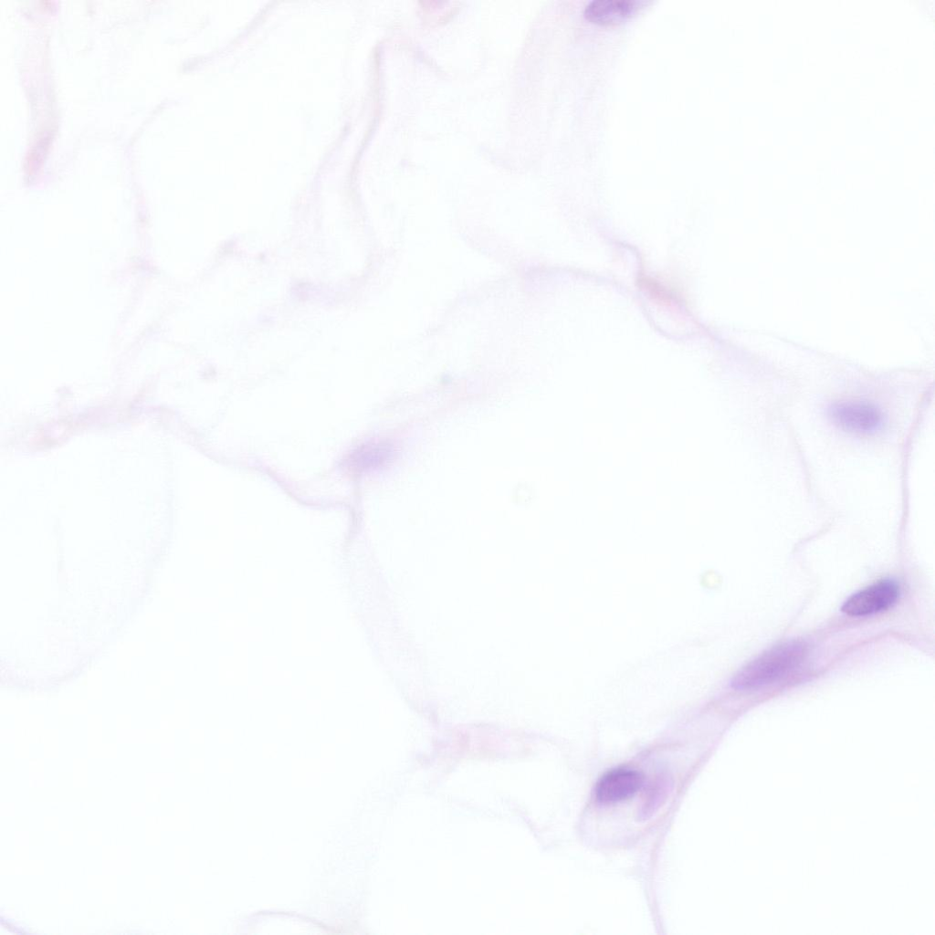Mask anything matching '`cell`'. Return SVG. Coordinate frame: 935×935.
Wrapping results in <instances>:
<instances>
[{
  "label": "cell",
  "instance_id": "3957f363",
  "mask_svg": "<svg viewBox=\"0 0 935 935\" xmlns=\"http://www.w3.org/2000/svg\"><path fill=\"white\" fill-rule=\"evenodd\" d=\"M898 596V584L885 579L853 594L845 601L841 610L850 616L870 615L890 608Z\"/></svg>",
  "mask_w": 935,
  "mask_h": 935
},
{
  "label": "cell",
  "instance_id": "7a4b0ae2",
  "mask_svg": "<svg viewBox=\"0 0 935 935\" xmlns=\"http://www.w3.org/2000/svg\"><path fill=\"white\" fill-rule=\"evenodd\" d=\"M827 413L835 425L851 433H873L883 423L881 411L874 404L861 400L834 403L828 408Z\"/></svg>",
  "mask_w": 935,
  "mask_h": 935
},
{
  "label": "cell",
  "instance_id": "5b68a950",
  "mask_svg": "<svg viewBox=\"0 0 935 935\" xmlns=\"http://www.w3.org/2000/svg\"><path fill=\"white\" fill-rule=\"evenodd\" d=\"M639 5L635 0H593L586 5L584 15L594 23H617L635 13Z\"/></svg>",
  "mask_w": 935,
  "mask_h": 935
},
{
  "label": "cell",
  "instance_id": "277c9868",
  "mask_svg": "<svg viewBox=\"0 0 935 935\" xmlns=\"http://www.w3.org/2000/svg\"><path fill=\"white\" fill-rule=\"evenodd\" d=\"M644 776L630 768H615L605 772L594 788L596 800L604 804H615L633 796L643 785Z\"/></svg>",
  "mask_w": 935,
  "mask_h": 935
},
{
  "label": "cell",
  "instance_id": "6da1fadb",
  "mask_svg": "<svg viewBox=\"0 0 935 935\" xmlns=\"http://www.w3.org/2000/svg\"><path fill=\"white\" fill-rule=\"evenodd\" d=\"M807 655L808 646L801 640L772 646L741 668L733 677L731 687L749 690L776 682L799 667Z\"/></svg>",
  "mask_w": 935,
  "mask_h": 935
}]
</instances>
